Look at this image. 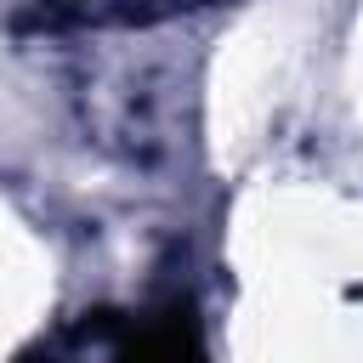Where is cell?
Listing matches in <instances>:
<instances>
[{
	"mask_svg": "<svg viewBox=\"0 0 363 363\" xmlns=\"http://www.w3.org/2000/svg\"><path fill=\"white\" fill-rule=\"evenodd\" d=\"M119 363H204V346H199L187 312H164L136 329V340L125 346Z\"/></svg>",
	"mask_w": 363,
	"mask_h": 363,
	"instance_id": "1",
	"label": "cell"
}]
</instances>
